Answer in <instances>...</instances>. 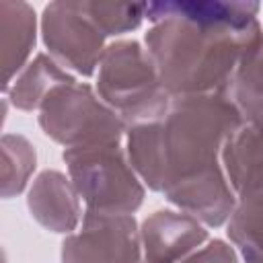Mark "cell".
I'll use <instances>...</instances> for the list:
<instances>
[{
	"label": "cell",
	"instance_id": "cell-1",
	"mask_svg": "<svg viewBox=\"0 0 263 263\" xmlns=\"http://www.w3.org/2000/svg\"><path fill=\"white\" fill-rule=\"evenodd\" d=\"M242 117L224 92L173 97L168 111L125 132V152L148 189L205 226L228 222L236 197L222 166V148Z\"/></svg>",
	"mask_w": 263,
	"mask_h": 263
},
{
	"label": "cell",
	"instance_id": "cell-2",
	"mask_svg": "<svg viewBox=\"0 0 263 263\" xmlns=\"http://www.w3.org/2000/svg\"><path fill=\"white\" fill-rule=\"evenodd\" d=\"M259 2H144L146 51L171 97L224 92L245 53L263 39Z\"/></svg>",
	"mask_w": 263,
	"mask_h": 263
},
{
	"label": "cell",
	"instance_id": "cell-3",
	"mask_svg": "<svg viewBox=\"0 0 263 263\" xmlns=\"http://www.w3.org/2000/svg\"><path fill=\"white\" fill-rule=\"evenodd\" d=\"M97 95L127 127L160 119L173 101L152 58L136 39H119L107 45L99 64Z\"/></svg>",
	"mask_w": 263,
	"mask_h": 263
},
{
	"label": "cell",
	"instance_id": "cell-4",
	"mask_svg": "<svg viewBox=\"0 0 263 263\" xmlns=\"http://www.w3.org/2000/svg\"><path fill=\"white\" fill-rule=\"evenodd\" d=\"M62 158L88 212L134 214L140 210L146 191L121 144L66 148Z\"/></svg>",
	"mask_w": 263,
	"mask_h": 263
},
{
	"label": "cell",
	"instance_id": "cell-5",
	"mask_svg": "<svg viewBox=\"0 0 263 263\" xmlns=\"http://www.w3.org/2000/svg\"><path fill=\"white\" fill-rule=\"evenodd\" d=\"M39 125L45 136L66 148L121 144L127 132L125 121L84 82L51 90L39 109Z\"/></svg>",
	"mask_w": 263,
	"mask_h": 263
},
{
	"label": "cell",
	"instance_id": "cell-6",
	"mask_svg": "<svg viewBox=\"0 0 263 263\" xmlns=\"http://www.w3.org/2000/svg\"><path fill=\"white\" fill-rule=\"evenodd\" d=\"M41 37L49 55L80 76H92L107 49L82 2H49L41 14Z\"/></svg>",
	"mask_w": 263,
	"mask_h": 263
},
{
	"label": "cell",
	"instance_id": "cell-7",
	"mask_svg": "<svg viewBox=\"0 0 263 263\" xmlns=\"http://www.w3.org/2000/svg\"><path fill=\"white\" fill-rule=\"evenodd\" d=\"M62 263H142L134 214L84 212L82 228L62 242Z\"/></svg>",
	"mask_w": 263,
	"mask_h": 263
},
{
	"label": "cell",
	"instance_id": "cell-8",
	"mask_svg": "<svg viewBox=\"0 0 263 263\" xmlns=\"http://www.w3.org/2000/svg\"><path fill=\"white\" fill-rule=\"evenodd\" d=\"M140 240L142 263H181L208 240V230L187 212L158 210L142 222Z\"/></svg>",
	"mask_w": 263,
	"mask_h": 263
},
{
	"label": "cell",
	"instance_id": "cell-9",
	"mask_svg": "<svg viewBox=\"0 0 263 263\" xmlns=\"http://www.w3.org/2000/svg\"><path fill=\"white\" fill-rule=\"evenodd\" d=\"M27 208L45 230L58 234L74 232L82 218L80 195L72 179L60 171H43L33 179Z\"/></svg>",
	"mask_w": 263,
	"mask_h": 263
},
{
	"label": "cell",
	"instance_id": "cell-10",
	"mask_svg": "<svg viewBox=\"0 0 263 263\" xmlns=\"http://www.w3.org/2000/svg\"><path fill=\"white\" fill-rule=\"evenodd\" d=\"M37 39V16L23 0L0 2V43H2V92L25 70Z\"/></svg>",
	"mask_w": 263,
	"mask_h": 263
},
{
	"label": "cell",
	"instance_id": "cell-11",
	"mask_svg": "<svg viewBox=\"0 0 263 263\" xmlns=\"http://www.w3.org/2000/svg\"><path fill=\"white\" fill-rule=\"evenodd\" d=\"M222 166L234 197L263 187V127L242 123L222 148Z\"/></svg>",
	"mask_w": 263,
	"mask_h": 263
},
{
	"label": "cell",
	"instance_id": "cell-12",
	"mask_svg": "<svg viewBox=\"0 0 263 263\" xmlns=\"http://www.w3.org/2000/svg\"><path fill=\"white\" fill-rule=\"evenodd\" d=\"M70 82H76V78L66 68H62L49 53H37L4 95L14 109L29 113L39 111L51 90Z\"/></svg>",
	"mask_w": 263,
	"mask_h": 263
},
{
	"label": "cell",
	"instance_id": "cell-13",
	"mask_svg": "<svg viewBox=\"0 0 263 263\" xmlns=\"http://www.w3.org/2000/svg\"><path fill=\"white\" fill-rule=\"evenodd\" d=\"M226 234L245 263H263V187L236 195Z\"/></svg>",
	"mask_w": 263,
	"mask_h": 263
},
{
	"label": "cell",
	"instance_id": "cell-14",
	"mask_svg": "<svg viewBox=\"0 0 263 263\" xmlns=\"http://www.w3.org/2000/svg\"><path fill=\"white\" fill-rule=\"evenodd\" d=\"M2 197L10 199L25 191L35 166L37 152L21 134H4L2 142Z\"/></svg>",
	"mask_w": 263,
	"mask_h": 263
},
{
	"label": "cell",
	"instance_id": "cell-15",
	"mask_svg": "<svg viewBox=\"0 0 263 263\" xmlns=\"http://www.w3.org/2000/svg\"><path fill=\"white\" fill-rule=\"evenodd\" d=\"M224 95L234 103L238 113L263 103V39L245 53Z\"/></svg>",
	"mask_w": 263,
	"mask_h": 263
},
{
	"label": "cell",
	"instance_id": "cell-16",
	"mask_svg": "<svg viewBox=\"0 0 263 263\" xmlns=\"http://www.w3.org/2000/svg\"><path fill=\"white\" fill-rule=\"evenodd\" d=\"M82 8L92 18V23L103 31L105 37L123 35L136 31L144 21V2H90L82 0Z\"/></svg>",
	"mask_w": 263,
	"mask_h": 263
},
{
	"label": "cell",
	"instance_id": "cell-17",
	"mask_svg": "<svg viewBox=\"0 0 263 263\" xmlns=\"http://www.w3.org/2000/svg\"><path fill=\"white\" fill-rule=\"evenodd\" d=\"M181 263H240V259H238V253L234 251V247H230L228 242H224L220 238H214L212 242L197 249Z\"/></svg>",
	"mask_w": 263,
	"mask_h": 263
}]
</instances>
